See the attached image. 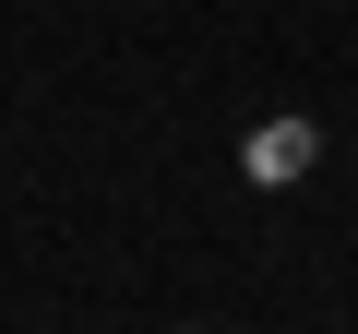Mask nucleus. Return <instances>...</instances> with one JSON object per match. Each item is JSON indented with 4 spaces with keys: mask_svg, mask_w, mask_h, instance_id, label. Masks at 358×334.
Segmentation results:
<instances>
[{
    "mask_svg": "<svg viewBox=\"0 0 358 334\" xmlns=\"http://www.w3.org/2000/svg\"><path fill=\"white\" fill-rule=\"evenodd\" d=\"M310 155H322V131H310V119H263V131L239 143V167H251L263 191H287V180H310Z\"/></svg>",
    "mask_w": 358,
    "mask_h": 334,
    "instance_id": "f257e3e1",
    "label": "nucleus"
}]
</instances>
